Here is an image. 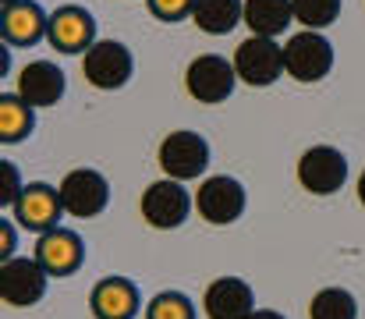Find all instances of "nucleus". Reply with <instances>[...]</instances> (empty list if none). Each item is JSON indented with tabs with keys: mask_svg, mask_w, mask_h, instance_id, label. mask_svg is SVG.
Segmentation results:
<instances>
[{
	"mask_svg": "<svg viewBox=\"0 0 365 319\" xmlns=\"http://www.w3.org/2000/svg\"><path fill=\"white\" fill-rule=\"evenodd\" d=\"M11 252H14V223L11 220H0V263L14 259Z\"/></svg>",
	"mask_w": 365,
	"mask_h": 319,
	"instance_id": "obj_26",
	"label": "nucleus"
},
{
	"mask_svg": "<svg viewBox=\"0 0 365 319\" xmlns=\"http://www.w3.org/2000/svg\"><path fill=\"white\" fill-rule=\"evenodd\" d=\"M248 319H284V316H280V313H273V309H255Z\"/></svg>",
	"mask_w": 365,
	"mask_h": 319,
	"instance_id": "obj_27",
	"label": "nucleus"
},
{
	"mask_svg": "<svg viewBox=\"0 0 365 319\" xmlns=\"http://www.w3.org/2000/svg\"><path fill=\"white\" fill-rule=\"evenodd\" d=\"M4 4H11V0H4Z\"/></svg>",
	"mask_w": 365,
	"mask_h": 319,
	"instance_id": "obj_29",
	"label": "nucleus"
},
{
	"mask_svg": "<svg viewBox=\"0 0 365 319\" xmlns=\"http://www.w3.org/2000/svg\"><path fill=\"white\" fill-rule=\"evenodd\" d=\"M202 309L210 319H248L255 313V295L242 277H217L202 295Z\"/></svg>",
	"mask_w": 365,
	"mask_h": 319,
	"instance_id": "obj_14",
	"label": "nucleus"
},
{
	"mask_svg": "<svg viewBox=\"0 0 365 319\" xmlns=\"http://www.w3.org/2000/svg\"><path fill=\"white\" fill-rule=\"evenodd\" d=\"M192 203H195V199L188 196V188H185L181 181L160 178V181H153V185L142 192V220H145L149 227H156V231H174V227H181V223L188 220Z\"/></svg>",
	"mask_w": 365,
	"mask_h": 319,
	"instance_id": "obj_6",
	"label": "nucleus"
},
{
	"mask_svg": "<svg viewBox=\"0 0 365 319\" xmlns=\"http://www.w3.org/2000/svg\"><path fill=\"white\" fill-rule=\"evenodd\" d=\"M291 21H294L291 0H245V25L252 29V36L277 39Z\"/></svg>",
	"mask_w": 365,
	"mask_h": 319,
	"instance_id": "obj_18",
	"label": "nucleus"
},
{
	"mask_svg": "<svg viewBox=\"0 0 365 319\" xmlns=\"http://www.w3.org/2000/svg\"><path fill=\"white\" fill-rule=\"evenodd\" d=\"M235 82H238L235 61H227L220 54H199L185 68V89L199 103H224L235 93Z\"/></svg>",
	"mask_w": 365,
	"mask_h": 319,
	"instance_id": "obj_5",
	"label": "nucleus"
},
{
	"mask_svg": "<svg viewBox=\"0 0 365 319\" xmlns=\"http://www.w3.org/2000/svg\"><path fill=\"white\" fill-rule=\"evenodd\" d=\"M0 174H4V188H0V206L14 210V203L21 199L25 185H21V178H18V167H14L11 160H4V163H0Z\"/></svg>",
	"mask_w": 365,
	"mask_h": 319,
	"instance_id": "obj_24",
	"label": "nucleus"
},
{
	"mask_svg": "<svg viewBox=\"0 0 365 319\" xmlns=\"http://www.w3.org/2000/svg\"><path fill=\"white\" fill-rule=\"evenodd\" d=\"M359 203L365 206V171H362V178H359Z\"/></svg>",
	"mask_w": 365,
	"mask_h": 319,
	"instance_id": "obj_28",
	"label": "nucleus"
},
{
	"mask_svg": "<svg viewBox=\"0 0 365 319\" xmlns=\"http://www.w3.org/2000/svg\"><path fill=\"white\" fill-rule=\"evenodd\" d=\"M149 11L160 18V21H181V18H192V4L195 0H145Z\"/></svg>",
	"mask_w": 365,
	"mask_h": 319,
	"instance_id": "obj_25",
	"label": "nucleus"
},
{
	"mask_svg": "<svg viewBox=\"0 0 365 319\" xmlns=\"http://www.w3.org/2000/svg\"><path fill=\"white\" fill-rule=\"evenodd\" d=\"M195 206H199V216L213 227H227L235 223L245 213V188L242 181L227 178V174H213L199 185L195 192Z\"/></svg>",
	"mask_w": 365,
	"mask_h": 319,
	"instance_id": "obj_10",
	"label": "nucleus"
},
{
	"mask_svg": "<svg viewBox=\"0 0 365 319\" xmlns=\"http://www.w3.org/2000/svg\"><path fill=\"white\" fill-rule=\"evenodd\" d=\"M145 319H195V305H192L181 291H160V295L149 302Z\"/></svg>",
	"mask_w": 365,
	"mask_h": 319,
	"instance_id": "obj_23",
	"label": "nucleus"
},
{
	"mask_svg": "<svg viewBox=\"0 0 365 319\" xmlns=\"http://www.w3.org/2000/svg\"><path fill=\"white\" fill-rule=\"evenodd\" d=\"M291 7H294V21L316 32H323L341 18V0H291Z\"/></svg>",
	"mask_w": 365,
	"mask_h": 319,
	"instance_id": "obj_22",
	"label": "nucleus"
},
{
	"mask_svg": "<svg viewBox=\"0 0 365 319\" xmlns=\"http://www.w3.org/2000/svg\"><path fill=\"white\" fill-rule=\"evenodd\" d=\"M156 160H160V167H163L167 178H174V181H192V178H199V174L210 167V142H206L199 131L178 128V131H170V135L160 142Z\"/></svg>",
	"mask_w": 365,
	"mask_h": 319,
	"instance_id": "obj_4",
	"label": "nucleus"
},
{
	"mask_svg": "<svg viewBox=\"0 0 365 319\" xmlns=\"http://www.w3.org/2000/svg\"><path fill=\"white\" fill-rule=\"evenodd\" d=\"M89 309L96 319H135L138 313V291L124 277H107L93 288Z\"/></svg>",
	"mask_w": 365,
	"mask_h": 319,
	"instance_id": "obj_17",
	"label": "nucleus"
},
{
	"mask_svg": "<svg viewBox=\"0 0 365 319\" xmlns=\"http://www.w3.org/2000/svg\"><path fill=\"white\" fill-rule=\"evenodd\" d=\"M46 39L61 50V54H86L96 43V18L78 7V4H64L50 14V29Z\"/></svg>",
	"mask_w": 365,
	"mask_h": 319,
	"instance_id": "obj_11",
	"label": "nucleus"
},
{
	"mask_svg": "<svg viewBox=\"0 0 365 319\" xmlns=\"http://www.w3.org/2000/svg\"><path fill=\"white\" fill-rule=\"evenodd\" d=\"M46 29H50V14L36 0H11L0 7V32L7 46H32L46 39Z\"/></svg>",
	"mask_w": 365,
	"mask_h": 319,
	"instance_id": "obj_12",
	"label": "nucleus"
},
{
	"mask_svg": "<svg viewBox=\"0 0 365 319\" xmlns=\"http://www.w3.org/2000/svg\"><path fill=\"white\" fill-rule=\"evenodd\" d=\"M235 71H238V79L245 86H252V89L273 86L287 71L284 46L277 39H269V36H248L235 50Z\"/></svg>",
	"mask_w": 365,
	"mask_h": 319,
	"instance_id": "obj_2",
	"label": "nucleus"
},
{
	"mask_svg": "<svg viewBox=\"0 0 365 319\" xmlns=\"http://www.w3.org/2000/svg\"><path fill=\"white\" fill-rule=\"evenodd\" d=\"M82 255H86L82 238H78L75 231H68V227H50V231H43L39 241H36V259L46 266L50 277H68V273H75V270L82 266Z\"/></svg>",
	"mask_w": 365,
	"mask_h": 319,
	"instance_id": "obj_13",
	"label": "nucleus"
},
{
	"mask_svg": "<svg viewBox=\"0 0 365 319\" xmlns=\"http://www.w3.org/2000/svg\"><path fill=\"white\" fill-rule=\"evenodd\" d=\"M192 21L206 36H227L238 21H245V0H195Z\"/></svg>",
	"mask_w": 365,
	"mask_h": 319,
	"instance_id": "obj_19",
	"label": "nucleus"
},
{
	"mask_svg": "<svg viewBox=\"0 0 365 319\" xmlns=\"http://www.w3.org/2000/svg\"><path fill=\"white\" fill-rule=\"evenodd\" d=\"M36 128V106H29L18 93L0 96V142H21Z\"/></svg>",
	"mask_w": 365,
	"mask_h": 319,
	"instance_id": "obj_20",
	"label": "nucleus"
},
{
	"mask_svg": "<svg viewBox=\"0 0 365 319\" xmlns=\"http://www.w3.org/2000/svg\"><path fill=\"white\" fill-rule=\"evenodd\" d=\"M46 266L32 255V259H7L0 263V298L14 309H29L46 295Z\"/></svg>",
	"mask_w": 365,
	"mask_h": 319,
	"instance_id": "obj_9",
	"label": "nucleus"
},
{
	"mask_svg": "<svg viewBox=\"0 0 365 319\" xmlns=\"http://www.w3.org/2000/svg\"><path fill=\"white\" fill-rule=\"evenodd\" d=\"M61 192L57 188H50V185H43V181H32V185H25V192H21V199L14 203V216H18V223L21 227H29V231H50V227H57V220H61Z\"/></svg>",
	"mask_w": 365,
	"mask_h": 319,
	"instance_id": "obj_16",
	"label": "nucleus"
},
{
	"mask_svg": "<svg viewBox=\"0 0 365 319\" xmlns=\"http://www.w3.org/2000/svg\"><path fill=\"white\" fill-rule=\"evenodd\" d=\"M309 319H359V302L344 288H323L309 302Z\"/></svg>",
	"mask_w": 365,
	"mask_h": 319,
	"instance_id": "obj_21",
	"label": "nucleus"
},
{
	"mask_svg": "<svg viewBox=\"0 0 365 319\" xmlns=\"http://www.w3.org/2000/svg\"><path fill=\"white\" fill-rule=\"evenodd\" d=\"M135 71V57L131 50L118 43V39H96L86 54H82V75L93 89H103V93H114L128 86Z\"/></svg>",
	"mask_w": 365,
	"mask_h": 319,
	"instance_id": "obj_3",
	"label": "nucleus"
},
{
	"mask_svg": "<svg viewBox=\"0 0 365 319\" xmlns=\"http://www.w3.org/2000/svg\"><path fill=\"white\" fill-rule=\"evenodd\" d=\"M284 64H287V75L302 86H312V82H323L334 68V46L323 32L316 29H302L294 32L287 43H284Z\"/></svg>",
	"mask_w": 365,
	"mask_h": 319,
	"instance_id": "obj_1",
	"label": "nucleus"
},
{
	"mask_svg": "<svg viewBox=\"0 0 365 319\" xmlns=\"http://www.w3.org/2000/svg\"><path fill=\"white\" fill-rule=\"evenodd\" d=\"M348 181V160L334 146H312L298 160V185L312 196H334Z\"/></svg>",
	"mask_w": 365,
	"mask_h": 319,
	"instance_id": "obj_8",
	"label": "nucleus"
},
{
	"mask_svg": "<svg viewBox=\"0 0 365 319\" xmlns=\"http://www.w3.org/2000/svg\"><path fill=\"white\" fill-rule=\"evenodd\" d=\"M68 82H64V71L53 64V61H32L18 71V96L29 106H53L61 103Z\"/></svg>",
	"mask_w": 365,
	"mask_h": 319,
	"instance_id": "obj_15",
	"label": "nucleus"
},
{
	"mask_svg": "<svg viewBox=\"0 0 365 319\" xmlns=\"http://www.w3.org/2000/svg\"><path fill=\"white\" fill-rule=\"evenodd\" d=\"M57 192H61L64 213L82 216V220L100 216V213L107 210V203H110V185H107V178H103L100 171H93V167L68 171L64 181L57 185Z\"/></svg>",
	"mask_w": 365,
	"mask_h": 319,
	"instance_id": "obj_7",
	"label": "nucleus"
}]
</instances>
